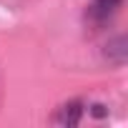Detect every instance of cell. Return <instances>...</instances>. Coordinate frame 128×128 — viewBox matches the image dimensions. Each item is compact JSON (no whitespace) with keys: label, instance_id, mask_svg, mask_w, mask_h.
Instances as JSON below:
<instances>
[{"label":"cell","instance_id":"1","mask_svg":"<svg viewBox=\"0 0 128 128\" xmlns=\"http://www.w3.org/2000/svg\"><path fill=\"white\" fill-rule=\"evenodd\" d=\"M123 5V0H90L88 3V8H86V20L90 23V25H106L116 13H118V8Z\"/></svg>","mask_w":128,"mask_h":128},{"label":"cell","instance_id":"2","mask_svg":"<svg viewBox=\"0 0 128 128\" xmlns=\"http://www.w3.org/2000/svg\"><path fill=\"white\" fill-rule=\"evenodd\" d=\"M83 106L86 103H80V100H70V103H66L60 108V113H58V123H63V126H76L78 120H80V116H83Z\"/></svg>","mask_w":128,"mask_h":128},{"label":"cell","instance_id":"3","mask_svg":"<svg viewBox=\"0 0 128 128\" xmlns=\"http://www.w3.org/2000/svg\"><path fill=\"white\" fill-rule=\"evenodd\" d=\"M106 48H108L106 55H108L113 63H123V58H126V38H123V35H118L116 40H110Z\"/></svg>","mask_w":128,"mask_h":128}]
</instances>
